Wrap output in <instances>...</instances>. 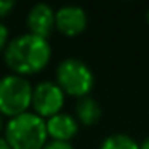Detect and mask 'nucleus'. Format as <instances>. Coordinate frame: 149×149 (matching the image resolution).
Masks as SVG:
<instances>
[{
	"mask_svg": "<svg viewBox=\"0 0 149 149\" xmlns=\"http://www.w3.org/2000/svg\"><path fill=\"white\" fill-rule=\"evenodd\" d=\"M56 84L71 96H88L93 88L95 77L85 61L79 58H66L56 68Z\"/></svg>",
	"mask_w": 149,
	"mask_h": 149,
	"instance_id": "4",
	"label": "nucleus"
},
{
	"mask_svg": "<svg viewBox=\"0 0 149 149\" xmlns=\"http://www.w3.org/2000/svg\"><path fill=\"white\" fill-rule=\"evenodd\" d=\"M139 149H149V136L139 144Z\"/></svg>",
	"mask_w": 149,
	"mask_h": 149,
	"instance_id": "15",
	"label": "nucleus"
},
{
	"mask_svg": "<svg viewBox=\"0 0 149 149\" xmlns=\"http://www.w3.org/2000/svg\"><path fill=\"white\" fill-rule=\"evenodd\" d=\"M3 138L11 149H42L48 143L47 120L29 111L11 117L5 125Z\"/></svg>",
	"mask_w": 149,
	"mask_h": 149,
	"instance_id": "2",
	"label": "nucleus"
},
{
	"mask_svg": "<svg viewBox=\"0 0 149 149\" xmlns=\"http://www.w3.org/2000/svg\"><path fill=\"white\" fill-rule=\"evenodd\" d=\"M0 149H11V146L8 144V141L3 136H0Z\"/></svg>",
	"mask_w": 149,
	"mask_h": 149,
	"instance_id": "14",
	"label": "nucleus"
},
{
	"mask_svg": "<svg viewBox=\"0 0 149 149\" xmlns=\"http://www.w3.org/2000/svg\"><path fill=\"white\" fill-rule=\"evenodd\" d=\"M75 116H77L79 122H82L84 125H93L101 117V106L95 98L84 96L77 101Z\"/></svg>",
	"mask_w": 149,
	"mask_h": 149,
	"instance_id": "9",
	"label": "nucleus"
},
{
	"mask_svg": "<svg viewBox=\"0 0 149 149\" xmlns=\"http://www.w3.org/2000/svg\"><path fill=\"white\" fill-rule=\"evenodd\" d=\"M42 149H74V148H72V144L68 141H55V139H52V141H48Z\"/></svg>",
	"mask_w": 149,
	"mask_h": 149,
	"instance_id": "12",
	"label": "nucleus"
},
{
	"mask_svg": "<svg viewBox=\"0 0 149 149\" xmlns=\"http://www.w3.org/2000/svg\"><path fill=\"white\" fill-rule=\"evenodd\" d=\"M15 8L13 0H0V18L10 15V11Z\"/></svg>",
	"mask_w": 149,
	"mask_h": 149,
	"instance_id": "13",
	"label": "nucleus"
},
{
	"mask_svg": "<svg viewBox=\"0 0 149 149\" xmlns=\"http://www.w3.org/2000/svg\"><path fill=\"white\" fill-rule=\"evenodd\" d=\"M64 91L56 82H40L32 90V109L42 119H50L55 114L61 112L64 104Z\"/></svg>",
	"mask_w": 149,
	"mask_h": 149,
	"instance_id": "5",
	"label": "nucleus"
},
{
	"mask_svg": "<svg viewBox=\"0 0 149 149\" xmlns=\"http://www.w3.org/2000/svg\"><path fill=\"white\" fill-rule=\"evenodd\" d=\"M32 90L31 82L23 75H3L0 79V114L11 119L27 112L32 104Z\"/></svg>",
	"mask_w": 149,
	"mask_h": 149,
	"instance_id": "3",
	"label": "nucleus"
},
{
	"mask_svg": "<svg viewBox=\"0 0 149 149\" xmlns=\"http://www.w3.org/2000/svg\"><path fill=\"white\" fill-rule=\"evenodd\" d=\"M87 23H88L87 13L79 5H64V7L56 10L55 26L64 36L72 37L84 32V29L87 27Z\"/></svg>",
	"mask_w": 149,
	"mask_h": 149,
	"instance_id": "6",
	"label": "nucleus"
},
{
	"mask_svg": "<svg viewBox=\"0 0 149 149\" xmlns=\"http://www.w3.org/2000/svg\"><path fill=\"white\" fill-rule=\"evenodd\" d=\"M100 149H139V144L125 133H114L103 139Z\"/></svg>",
	"mask_w": 149,
	"mask_h": 149,
	"instance_id": "10",
	"label": "nucleus"
},
{
	"mask_svg": "<svg viewBox=\"0 0 149 149\" xmlns=\"http://www.w3.org/2000/svg\"><path fill=\"white\" fill-rule=\"evenodd\" d=\"M148 21H149V11H148Z\"/></svg>",
	"mask_w": 149,
	"mask_h": 149,
	"instance_id": "17",
	"label": "nucleus"
},
{
	"mask_svg": "<svg viewBox=\"0 0 149 149\" xmlns=\"http://www.w3.org/2000/svg\"><path fill=\"white\" fill-rule=\"evenodd\" d=\"M8 42H10V32H8V27L0 21V53L5 52Z\"/></svg>",
	"mask_w": 149,
	"mask_h": 149,
	"instance_id": "11",
	"label": "nucleus"
},
{
	"mask_svg": "<svg viewBox=\"0 0 149 149\" xmlns=\"http://www.w3.org/2000/svg\"><path fill=\"white\" fill-rule=\"evenodd\" d=\"M3 59L7 66L18 75L37 74L52 59V45L48 39L34 36V34H21L8 42L3 52Z\"/></svg>",
	"mask_w": 149,
	"mask_h": 149,
	"instance_id": "1",
	"label": "nucleus"
},
{
	"mask_svg": "<svg viewBox=\"0 0 149 149\" xmlns=\"http://www.w3.org/2000/svg\"><path fill=\"white\" fill-rule=\"evenodd\" d=\"M47 132L48 138L55 141H71L79 132V122L74 116L68 112H58L47 119Z\"/></svg>",
	"mask_w": 149,
	"mask_h": 149,
	"instance_id": "8",
	"label": "nucleus"
},
{
	"mask_svg": "<svg viewBox=\"0 0 149 149\" xmlns=\"http://www.w3.org/2000/svg\"><path fill=\"white\" fill-rule=\"evenodd\" d=\"M2 132H5V125H3V116L0 114V136H2Z\"/></svg>",
	"mask_w": 149,
	"mask_h": 149,
	"instance_id": "16",
	"label": "nucleus"
},
{
	"mask_svg": "<svg viewBox=\"0 0 149 149\" xmlns=\"http://www.w3.org/2000/svg\"><path fill=\"white\" fill-rule=\"evenodd\" d=\"M55 16H56V11L48 3H42L40 2V3L32 5V8L29 10L27 18H26L27 29L34 36L48 39V36L56 27L55 26Z\"/></svg>",
	"mask_w": 149,
	"mask_h": 149,
	"instance_id": "7",
	"label": "nucleus"
}]
</instances>
